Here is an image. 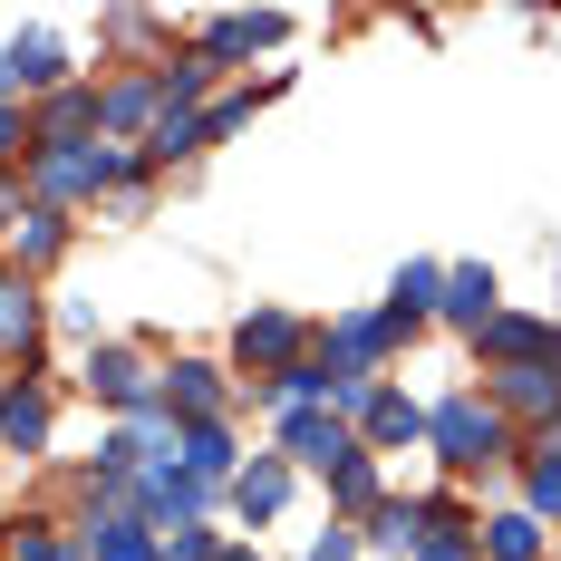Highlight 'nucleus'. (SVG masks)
<instances>
[{"label":"nucleus","mask_w":561,"mask_h":561,"mask_svg":"<svg viewBox=\"0 0 561 561\" xmlns=\"http://www.w3.org/2000/svg\"><path fill=\"white\" fill-rule=\"evenodd\" d=\"M426 446L446 455V474H484V465H523V446H513V416L494 407L484 388H455L426 407Z\"/></svg>","instance_id":"nucleus-1"},{"label":"nucleus","mask_w":561,"mask_h":561,"mask_svg":"<svg viewBox=\"0 0 561 561\" xmlns=\"http://www.w3.org/2000/svg\"><path fill=\"white\" fill-rule=\"evenodd\" d=\"M78 388L136 426V416H156V407H165V368H156L136 339H98V348H88V368H78Z\"/></svg>","instance_id":"nucleus-2"},{"label":"nucleus","mask_w":561,"mask_h":561,"mask_svg":"<svg viewBox=\"0 0 561 561\" xmlns=\"http://www.w3.org/2000/svg\"><path fill=\"white\" fill-rule=\"evenodd\" d=\"M310 358V320L300 310H280V300H262V310H242L232 320V368L262 388V378H280V368H300Z\"/></svg>","instance_id":"nucleus-3"},{"label":"nucleus","mask_w":561,"mask_h":561,"mask_svg":"<svg viewBox=\"0 0 561 561\" xmlns=\"http://www.w3.org/2000/svg\"><path fill=\"white\" fill-rule=\"evenodd\" d=\"M474 358H484V378H504V368H561V320H542V310H494L474 330Z\"/></svg>","instance_id":"nucleus-4"},{"label":"nucleus","mask_w":561,"mask_h":561,"mask_svg":"<svg viewBox=\"0 0 561 561\" xmlns=\"http://www.w3.org/2000/svg\"><path fill=\"white\" fill-rule=\"evenodd\" d=\"M156 126H165V78H156V68L98 78V136H107V146H146Z\"/></svg>","instance_id":"nucleus-5"},{"label":"nucleus","mask_w":561,"mask_h":561,"mask_svg":"<svg viewBox=\"0 0 561 561\" xmlns=\"http://www.w3.org/2000/svg\"><path fill=\"white\" fill-rule=\"evenodd\" d=\"M348 426H358V446L368 455H397V446H426V407L388 378H368V388L348 397Z\"/></svg>","instance_id":"nucleus-6"},{"label":"nucleus","mask_w":561,"mask_h":561,"mask_svg":"<svg viewBox=\"0 0 561 561\" xmlns=\"http://www.w3.org/2000/svg\"><path fill=\"white\" fill-rule=\"evenodd\" d=\"M280 39H290L280 10H224V20H194V30H184V49L214 58V68H242L252 49H280Z\"/></svg>","instance_id":"nucleus-7"},{"label":"nucleus","mask_w":561,"mask_h":561,"mask_svg":"<svg viewBox=\"0 0 561 561\" xmlns=\"http://www.w3.org/2000/svg\"><path fill=\"white\" fill-rule=\"evenodd\" d=\"M39 339H49V300H39V280H20L0 262V368H39Z\"/></svg>","instance_id":"nucleus-8"},{"label":"nucleus","mask_w":561,"mask_h":561,"mask_svg":"<svg viewBox=\"0 0 561 561\" xmlns=\"http://www.w3.org/2000/svg\"><path fill=\"white\" fill-rule=\"evenodd\" d=\"M280 455H290V465H320V474H339L348 455H368V446H358V426H348L339 407H300V416H280Z\"/></svg>","instance_id":"nucleus-9"},{"label":"nucleus","mask_w":561,"mask_h":561,"mask_svg":"<svg viewBox=\"0 0 561 561\" xmlns=\"http://www.w3.org/2000/svg\"><path fill=\"white\" fill-rule=\"evenodd\" d=\"M388 348H397L388 310H339L330 339H320V358H330L339 378H378V358H388Z\"/></svg>","instance_id":"nucleus-10"},{"label":"nucleus","mask_w":561,"mask_h":561,"mask_svg":"<svg viewBox=\"0 0 561 561\" xmlns=\"http://www.w3.org/2000/svg\"><path fill=\"white\" fill-rule=\"evenodd\" d=\"M224 407H232V378L214 358H174L165 368V416L174 426H224Z\"/></svg>","instance_id":"nucleus-11"},{"label":"nucleus","mask_w":561,"mask_h":561,"mask_svg":"<svg viewBox=\"0 0 561 561\" xmlns=\"http://www.w3.org/2000/svg\"><path fill=\"white\" fill-rule=\"evenodd\" d=\"M0 49H10V78H20V98H58V88H68V39H58L49 20L10 30Z\"/></svg>","instance_id":"nucleus-12"},{"label":"nucleus","mask_w":561,"mask_h":561,"mask_svg":"<svg viewBox=\"0 0 561 561\" xmlns=\"http://www.w3.org/2000/svg\"><path fill=\"white\" fill-rule=\"evenodd\" d=\"M30 146H98V88L68 78L58 98H39L30 107Z\"/></svg>","instance_id":"nucleus-13"},{"label":"nucleus","mask_w":561,"mask_h":561,"mask_svg":"<svg viewBox=\"0 0 561 561\" xmlns=\"http://www.w3.org/2000/svg\"><path fill=\"white\" fill-rule=\"evenodd\" d=\"M504 310V280H494V262H446V290H436V320H455V330L474 339L484 320Z\"/></svg>","instance_id":"nucleus-14"},{"label":"nucleus","mask_w":561,"mask_h":561,"mask_svg":"<svg viewBox=\"0 0 561 561\" xmlns=\"http://www.w3.org/2000/svg\"><path fill=\"white\" fill-rule=\"evenodd\" d=\"M49 426H58V407L39 378H10L0 388V455H49Z\"/></svg>","instance_id":"nucleus-15"},{"label":"nucleus","mask_w":561,"mask_h":561,"mask_svg":"<svg viewBox=\"0 0 561 561\" xmlns=\"http://www.w3.org/2000/svg\"><path fill=\"white\" fill-rule=\"evenodd\" d=\"M78 552L88 561H165V533L146 513H88L78 523Z\"/></svg>","instance_id":"nucleus-16"},{"label":"nucleus","mask_w":561,"mask_h":561,"mask_svg":"<svg viewBox=\"0 0 561 561\" xmlns=\"http://www.w3.org/2000/svg\"><path fill=\"white\" fill-rule=\"evenodd\" d=\"M484 397L504 407V416H533V436L561 416V368H504V378H484Z\"/></svg>","instance_id":"nucleus-17"},{"label":"nucleus","mask_w":561,"mask_h":561,"mask_svg":"<svg viewBox=\"0 0 561 561\" xmlns=\"http://www.w3.org/2000/svg\"><path fill=\"white\" fill-rule=\"evenodd\" d=\"M436 290H446V262H397V280H388V330L416 339L426 320H436Z\"/></svg>","instance_id":"nucleus-18"},{"label":"nucleus","mask_w":561,"mask_h":561,"mask_svg":"<svg viewBox=\"0 0 561 561\" xmlns=\"http://www.w3.org/2000/svg\"><path fill=\"white\" fill-rule=\"evenodd\" d=\"M224 494H232V513H242V523H272V513L290 504V455H280V446H272V455H252V465L232 474Z\"/></svg>","instance_id":"nucleus-19"},{"label":"nucleus","mask_w":561,"mask_h":561,"mask_svg":"<svg viewBox=\"0 0 561 561\" xmlns=\"http://www.w3.org/2000/svg\"><path fill=\"white\" fill-rule=\"evenodd\" d=\"M68 232H78L68 214H49V204H30V214H20V232H10V272H20V280H39V272L58 262V252H68Z\"/></svg>","instance_id":"nucleus-20"},{"label":"nucleus","mask_w":561,"mask_h":561,"mask_svg":"<svg viewBox=\"0 0 561 561\" xmlns=\"http://www.w3.org/2000/svg\"><path fill=\"white\" fill-rule=\"evenodd\" d=\"M542 533H552V523H533L523 504L513 513H474V552L484 561H542Z\"/></svg>","instance_id":"nucleus-21"},{"label":"nucleus","mask_w":561,"mask_h":561,"mask_svg":"<svg viewBox=\"0 0 561 561\" xmlns=\"http://www.w3.org/2000/svg\"><path fill=\"white\" fill-rule=\"evenodd\" d=\"M174 465L204 474V484H232L242 474V446H232V426H174Z\"/></svg>","instance_id":"nucleus-22"},{"label":"nucleus","mask_w":561,"mask_h":561,"mask_svg":"<svg viewBox=\"0 0 561 561\" xmlns=\"http://www.w3.org/2000/svg\"><path fill=\"white\" fill-rule=\"evenodd\" d=\"M358 542H368V552H388V561H416V542H426V523H416V494H388V504L358 523Z\"/></svg>","instance_id":"nucleus-23"},{"label":"nucleus","mask_w":561,"mask_h":561,"mask_svg":"<svg viewBox=\"0 0 561 561\" xmlns=\"http://www.w3.org/2000/svg\"><path fill=\"white\" fill-rule=\"evenodd\" d=\"M330 504H339V523H368V513L388 504V474H378V455H348L330 474Z\"/></svg>","instance_id":"nucleus-24"},{"label":"nucleus","mask_w":561,"mask_h":561,"mask_svg":"<svg viewBox=\"0 0 561 561\" xmlns=\"http://www.w3.org/2000/svg\"><path fill=\"white\" fill-rule=\"evenodd\" d=\"M204 146H214V136H204V116H165V126L136 146V156H146V174H174V165H194Z\"/></svg>","instance_id":"nucleus-25"},{"label":"nucleus","mask_w":561,"mask_h":561,"mask_svg":"<svg viewBox=\"0 0 561 561\" xmlns=\"http://www.w3.org/2000/svg\"><path fill=\"white\" fill-rule=\"evenodd\" d=\"M523 513H533V523H561V455L523 446Z\"/></svg>","instance_id":"nucleus-26"},{"label":"nucleus","mask_w":561,"mask_h":561,"mask_svg":"<svg viewBox=\"0 0 561 561\" xmlns=\"http://www.w3.org/2000/svg\"><path fill=\"white\" fill-rule=\"evenodd\" d=\"M0 561H78V533H58V523H20Z\"/></svg>","instance_id":"nucleus-27"},{"label":"nucleus","mask_w":561,"mask_h":561,"mask_svg":"<svg viewBox=\"0 0 561 561\" xmlns=\"http://www.w3.org/2000/svg\"><path fill=\"white\" fill-rule=\"evenodd\" d=\"M10 165H30V107L20 98H0V174Z\"/></svg>","instance_id":"nucleus-28"},{"label":"nucleus","mask_w":561,"mask_h":561,"mask_svg":"<svg viewBox=\"0 0 561 561\" xmlns=\"http://www.w3.org/2000/svg\"><path fill=\"white\" fill-rule=\"evenodd\" d=\"M358 552H368V542H358V523H330V533H320L300 561H358Z\"/></svg>","instance_id":"nucleus-29"},{"label":"nucleus","mask_w":561,"mask_h":561,"mask_svg":"<svg viewBox=\"0 0 561 561\" xmlns=\"http://www.w3.org/2000/svg\"><path fill=\"white\" fill-rule=\"evenodd\" d=\"M416 561H484V552H474V533H426Z\"/></svg>","instance_id":"nucleus-30"},{"label":"nucleus","mask_w":561,"mask_h":561,"mask_svg":"<svg viewBox=\"0 0 561 561\" xmlns=\"http://www.w3.org/2000/svg\"><path fill=\"white\" fill-rule=\"evenodd\" d=\"M156 30H165L156 10H107V39H126V49H136V39H156Z\"/></svg>","instance_id":"nucleus-31"},{"label":"nucleus","mask_w":561,"mask_h":561,"mask_svg":"<svg viewBox=\"0 0 561 561\" xmlns=\"http://www.w3.org/2000/svg\"><path fill=\"white\" fill-rule=\"evenodd\" d=\"M20 214H30V184H10V174H0V242L20 232Z\"/></svg>","instance_id":"nucleus-32"},{"label":"nucleus","mask_w":561,"mask_h":561,"mask_svg":"<svg viewBox=\"0 0 561 561\" xmlns=\"http://www.w3.org/2000/svg\"><path fill=\"white\" fill-rule=\"evenodd\" d=\"M58 330H68V339H88V348H98V310H88V300H58Z\"/></svg>","instance_id":"nucleus-33"},{"label":"nucleus","mask_w":561,"mask_h":561,"mask_svg":"<svg viewBox=\"0 0 561 561\" xmlns=\"http://www.w3.org/2000/svg\"><path fill=\"white\" fill-rule=\"evenodd\" d=\"M533 455H561V416H552V426H542V436H533Z\"/></svg>","instance_id":"nucleus-34"},{"label":"nucleus","mask_w":561,"mask_h":561,"mask_svg":"<svg viewBox=\"0 0 561 561\" xmlns=\"http://www.w3.org/2000/svg\"><path fill=\"white\" fill-rule=\"evenodd\" d=\"M0 98H20V78H10V49H0Z\"/></svg>","instance_id":"nucleus-35"},{"label":"nucleus","mask_w":561,"mask_h":561,"mask_svg":"<svg viewBox=\"0 0 561 561\" xmlns=\"http://www.w3.org/2000/svg\"><path fill=\"white\" fill-rule=\"evenodd\" d=\"M0 533H10V504H0Z\"/></svg>","instance_id":"nucleus-36"},{"label":"nucleus","mask_w":561,"mask_h":561,"mask_svg":"<svg viewBox=\"0 0 561 561\" xmlns=\"http://www.w3.org/2000/svg\"><path fill=\"white\" fill-rule=\"evenodd\" d=\"M552 290H561V262H552Z\"/></svg>","instance_id":"nucleus-37"}]
</instances>
